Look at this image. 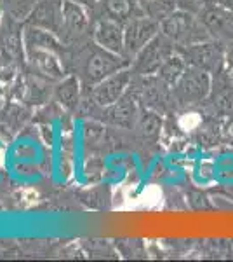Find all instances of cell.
I'll return each mask as SVG.
<instances>
[{
  "label": "cell",
  "mask_w": 233,
  "mask_h": 262,
  "mask_svg": "<svg viewBox=\"0 0 233 262\" xmlns=\"http://www.w3.org/2000/svg\"><path fill=\"white\" fill-rule=\"evenodd\" d=\"M89 28V16L84 6L73 0H63V33L70 39H80Z\"/></svg>",
  "instance_id": "11"
},
{
  "label": "cell",
  "mask_w": 233,
  "mask_h": 262,
  "mask_svg": "<svg viewBox=\"0 0 233 262\" xmlns=\"http://www.w3.org/2000/svg\"><path fill=\"white\" fill-rule=\"evenodd\" d=\"M30 25L54 35L63 33V0H39L30 14Z\"/></svg>",
  "instance_id": "9"
},
{
  "label": "cell",
  "mask_w": 233,
  "mask_h": 262,
  "mask_svg": "<svg viewBox=\"0 0 233 262\" xmlns=\"http://www.w3.org/2000/svg\"><path fill=\"white\" fill-rule=\"evenodd\" d=\"M73 2H77V4H80V6H84V7H89V6H94V4H97L99 0H73Z\"/></svg>",
  "instance_id": "20"
},
{
  "label": "cell",
  "mask_w": 233,
  "mask_h": 262,
  "mask_svg": "<svg viewBox=\"0 0 233 262\" xmlns=\"http://www.w3.org/2000/svg\"><path fill=\"white\" fill-rule=\"evenodd\" d=\"M99 4L107 18L127 23L134 18V11L138 9L139 0H99Z\"/></svg>",
  "instance_id": "14"
},
{
  "label": "cell",
  "mask_w": 233,
  "mask_h": 262,
  "mask_svg": "<svg viewBox=\"0 0 233 262\" xmlns=\"http://www.w3.org/2000/svg\"><path fill=\"white\" fill-rule=\"evenodd\" d=\"M124 25L120 21L107 18L103 16L97 19L94 27V42L101 48L112 51L117 54H125V35H124Z\"/></svg>",
  "instance_id": "10"
},
{
  "label": "cell",
  "mask_w": 233,
  "mask_h": 262,
  "mask_svg": "<svg viewBox=\"0 0 233 262\" xmlns=\"http://www.w3.org/2000/svg\"><path fill=\"white\" fill-rule=\"evenodd\" d=\"M6 11L12 19H24L30 18L32 11L39 4V0H4Z\"/></svg>",
  "instance_id": "18"
},
{
  "label": "cell",
  "mask_w": 233,
  "mask_h": 262,
  "mask_svg": "<svg viewBox=\"0 0 233 262\" xmlns=\"http://www.w3.org/2000/svg\"><path fill=\"white\" fill-rule=\"evenodd\" d=\"M138 129L146 140H157L160 135V129H162V119H160L159 114L148 111L138 119Z\"/></svg>",
  "instance_id": "17"
},
{
  "label": "cell",
  "mask_w": 233,
  "mask_h": 262,
  "mask_svg": "<svg viewBox=\"0 0 233 262\" xmlns=\"http://www.w3.org/2000/svg\"><path fill=\"white\" fill-rule=\"evenodd\" d=\"M228 79H230V82L233 84V69H231V74H230V75H228Z\"/></svg>",
  "instance_id": "23"
},
{
  "label": "cell",
  "mask_w": 233,
  "mask_h": 262,
  "mask_svg": "<svg viewBox=\"0 0 233 262\" xmlns=\"http://www.w3.org/2000/svg\"><path fill=\"white\" fill-rule=\"evenodd\" d=\"M226 133H228V137L233 140V119L230 121V124H228V128H226Z\"/></svg>",
  "instance_id": "22"
},
{
  "label": "cell",
  "mask_w": 233,
  "mask_h": 262,
  "mask_svg": "<svg viewBox=\"0 0 233 262\" xmlns=\"http://www.w3.org/2000/svg\"><path fill=\"white\" fill-rule=\"evenodd\" d=\"M56 96L59 103L65 107L73 108L79 103V79L77 77H66L63 82L56 88Z\"/></svg>",
  "instance_id": "16"
},
{
  "label": "cell",
  "mask_w": 233,
  "mask_h": 262,
  "mask_svg": "<svg viewBox=\"0 0 233 262\" xmlns=\"http://www.w3.org/2000/svg\"><path fill=\"white\" fill-rule=\"evenodd\" d=\"M226 65L228 69H233V49L226 54Z\"/></svg>",
  "instance_id": "21"
},
{
  "label": "cell",
  "mask_w": 233,
  "mask_h": 262,
  "mask_svg": "<svg viewBox=\"0 0 233 262\" xmlns=\"http://www.w3.org/2000/svg\"><path fill=\"white\" fill-rule=\"evenodd\" d=\"M172 42L167 39L162 33L155 37L153 40H150L139 53L134 56V70L138 74L143 75H153L160 70V67L164 65V61L171 56L172 51Z\"/></svg>",
  "instance_id": "5"
},
{
  "label": "cell",
  "mask_w": 233,
  "mask_h": 262,
  "mask_svg": "<svg viewBox=\"0 0 233 262\" xmlns=\"http://www.w3.org/2000/svg\"><path fill=\"white\" fill-rule=\"evenodd\" d=\"M58 46H27V54L32 67L47 79H63V65L58 56Z\"/></svg>",
  "instance_id": "8"
},
{
  "label": "cell",
  "mask_w": 233,
  "mask_h": 262,
  "mask_svg": "<svg viewBox=\"0 0 233 262\" xmlns=\"http://www.w3.org/2000/svg\"><path fill=\"white\" fill-rule=\"evenodd\" d=\"M160 33V23L148 16H134L124 25L125 35V54L136 56L150 40Z\"/></svg>",
  "instance_id": "6"
},
{
  "label": "cell",
  "mask_w": 233,
  "mask_h": 262,
  "mask_svg": "<svg viewBox=\"0 0 233 262\" xmlns=\"http://www.w3.org/2000/svg\"><path fill=\"white\" fill-rule=\"evenodd\" d=\"M202 23L209 32L223 37H233V12L230 11L209 6V9L202 14Z\"/></svg>",
  "instance_id": "13"
},
{
  "label": "cell",
  "mask_w": 233,
  "mask_h": 262,
  "mask_svg": "<svg viewBox=\"0 0 233 262\" xmlns=\"http://www.w3.org/2000/svg\"><path fill=\"white\" fill-rule=\"evenodd\" d=\"M183 58L190 67H197L209 74L219 72L223 69V63H226V54L221 44L209 39L186 46L183 49Z\"/></svg>",
  "instance_id": "4"
},
{
  "label": "cell",
  "mask_w": 233,
  "mask_h": 262,
  "mask_svg": "<svg viewBox=\"0 0 233 262\" xmlns=\"http://www.w3.org/2000/svg\"><path fill=\"white\" fill-rule=\"evenodd\" d=\"M129 63L122 54L112 53V51L101 48L94 44H89L86 49L80 54V61H79V72L80 77H82L84 82L94 84L101 82L103 79L113 75L115 72L127 69Z\"/></svg>",
  "instance_id": "1"
},
{
  "label": "cell",
  "mask_w": 233,
  "mask_h": 262,
  "mask_svg": "<svg viewBox=\"0 0 233 262\" xmlns=\"http://www.w3.org/2000/svg\"><path fill=\"white\" fill-rule=\"evenodd\" d=\"M207 6H214V7H221V9H226L233 12V0H204Z\"/></svg>",
  "instance_id": "19"
},
{
  "label": "cell",
  "mask_w": 233,
  "mask_h": 262,
  "mask_svg": "<svg viewBox=\"0 0 233 262\" xmlns=\"http://www.w3.org/2000/svg\"><path fill=\"white\" fill-rule=\"evenodd\" d=\"M131 84V72L127 69H122L115 72L113 75L103 79L101 82L94 84L92 90V100L101 107H110L117 103L118 100L127 93V88Z\"/></svg>",
  "instance_id": "7"
},
{
  "label": "cell",
  "mask_w": 233,
  "mask_h": 262,
  "mask_svg": "<svg viewBox=\"0 0 233 262\" xmlns=\"http://www.w3.org/2000/svg\"><path fill=\"white\" fill-rule=\"evenodd\" d=\"M186 69H188V63H186L185 58L181 56V54L172 53L171 56L164 61V65L160 67V70L157 72V75H159L169 88H174L177 81L183 77Z\"/></svg>",
  "instance_id": "15"
},
{
  "label": "cell",
  "mask_w": 233,
  "mask_h": 262,
  "mask_svg": "<svg viewBox=\"0 0 233 262\" xmlns=\"http://www.w3.org/2000/svg\"><path fill=\"white\" fill-rule=\"evenodd\" d=\"M211 90H213V81L209 72L188 65L183 77L174 86V96L177 103L190 107L204 101L211 95Z\"/></svg>",
  "instance_id": "3"
},
{
  "label": "cell",
  "mask_w": 233,
  "mask_h": 262,
  "mask_svg": "<svg viewBox=\"0 0 233 262\" xmlns=\"http://www.w3.org/2000/svg\"><path fill=\"white\" fill-rule=\"evenodd\" d=\"M204 23H198L192 14L185 11H172L164 21H160V33L172 42L181 46H190L195 42L209 39Z\"/></svg>",
  "instance_id": "2"
},
{
  "label": "cell",
  "mask_w": 233,
  "mask_h": 262,
  "mask_svg": "<svg viewBox=\"0 0 233 262\" xmlns=\"http://www.w3.org/2000/svg\"><path fill=\"white\" fill-rule=\"evenodd\" d=\"M110 121L120 128H133L138 121V105L133 95L125 93L117 103L110 105Z\"/></svg>",
  "instance_id": "12"
}]
</instances>
